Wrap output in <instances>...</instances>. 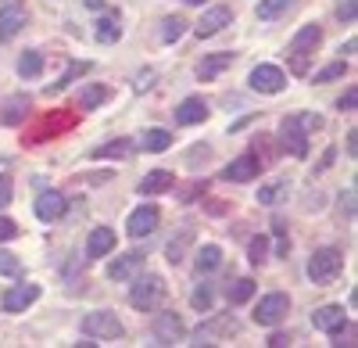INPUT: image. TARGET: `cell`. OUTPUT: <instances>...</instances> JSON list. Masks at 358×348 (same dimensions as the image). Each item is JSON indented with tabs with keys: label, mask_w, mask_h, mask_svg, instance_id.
<instances>
[{
	"label": "cell",
	"mask_w": 358,
	"mask_h": 348,
	"mask_svg": "<svg viewBox=\"0 0 358 348\" xmlns=\"http://www.w3.org/2000/svg\"><path fill=\"white\" fill-rule=\"evenodd\" d=\"M194 263H197V273H212L222 266V248L219 244H201L194 251Z\"/></svg>",
	"instance_id": "23"
},
{
	"label": "cell",
	"mask_w": 358,
	"mask_h": 348,
	"mask_svg": "<svg viewBox=\"0 0 358 348\" xmlns=\"http://www.w3.org/2000/svg\"><path fill=\"white\" fill-rule=\"evenodd\" d=\"M29 111H33V101L29 94H15L0 104V126H22L29 119Z\"/></svg>",
	"instance_id": "16"
},
{
	"label": "cell",
	"mask_w": 358,
	"mask_h": 348,
	"mask_svg": "<svg viewBox=\"0 0 358 348\" xmlns=\"http://www.w3.org/2000/svg\"><path fill=\"white\" fill-rule=\"evenodd\" d=\"M187 25H190V22H187L183 15H172V18H165V22H162V43H176L179 36L187 33Z\"/></svg>",
	"instance_id": "34"
},
{
	"label": "cell",
	"mask_w": 358,
	"mask_h": 348,
	"mask_svg": "<svg viewBox=\"0 0 358 348\" xmlns=\"http://www.w3.org/2000/svg\"><path fill=\"white\" fill-rule=\"evenodd\" d=\"M355 140H358V133L351 130V133H348V155H351V158L358 155V144H355Z\"/></svg>",
	"instance_id": "46"
},
{
	"label": "cell",
	"mask_w": 358,
	"mask_h": 348,
	"mask_svg": "<svg viewBox=\"0 0 358 348\" xmlns=\"http://www.w3.org/2000/svg\"><path fill=\"white\" fill-rule=\"evenodd\" d=\"M183 334H187V327L176 312H162L155 320V341L158 344H176V341H183Z\"/></svg>",
	"instance_id": "18"
},
{
	"label": "cell",
	"mask_w": 358,
	"mask_h": 348,
	"mask_svg": "<svg viewBox=\"0 0 358 348\" xmlns=\"http://www.w3.org/2000/svg\"><path fill=\"white\" fill-rule=\"evenodd\" d=\"M25 25H29V11L18 4V0L0 8V40H15Z\"/></svg>",
	"instance_id": "12"
},
{
	"label": "cell",
	"mask_w": 358,
	"mask_h": 348,
	"mask_svg": "<svg viewBox=\"0 0 358 348\" xmlns=\"http://www.w3.org/2000/svg\"><path fill=\"white\" fill-rule=\"evenodd\" d=\"M233 62H236V54H233V50L204 54V57H201V65H197V79H201V83H212V79H215L219 72H226Z\"/></svg>",
	"instance_id": "19"
},
{
	"label": "cell",
	"mask_w": 358,
	"mask_h": 348,
	"mask_svg": "<svg viewBox=\"0 0 358 348\" xmlns=\"http://www.w3.org/2000/svg\"><path fill=\"white\" fill-rule=\"evenodd\" d=\"M212 302H215L212 284H197L194 291H190V305H194L197 312H208V309H212Z\"/></svg>",
	"instance_id": "35"
},
{
	"label": "cell",
	"mask_w": 358,
	"mask_h": 348,
	"mask_svg": "<svg viewBox=\"0 0 358 348\" xmlns=\"http://www.w3.org/2000/svg\"><path fill=\"white\" fill-rule=\"evenodd\" d=\"M15 237H18V223L8 219V216H0V244H4V241H15Z\"/></svg>",
	"instance_id": "41"
},
{
	"label": "cell",
	"mask_w": 358,
	"mask_h": 348,
	"mask_svg": "<svg viewBox=\"0 0 358 348\" xmlns=\"http://www.w3.org/2000/svg\"><path fill=\"white\" fill-rule=\"evenodd\" d=\"M0 273H4V277H22V263L11 251H0Z\"/></svg>",
	"instance_id": "38"
},
{
	"label": "cell",
	"mask_w": 358,
	"mask_h": 348,
	"mask_svg": "<svg viewBox=\"0 0 358 348\" xmlns=\"http://www.w3.org/2000/svg\"><path fill=\"white\" fill-rule=\"evenodd\" d=\"M115 251V230L111 226H94L86 237V255L90 258H101V255H111Z\"/></svg>",
	"instance_id": "21"
},
{
	"label": "cell",
	"mask_w": 358,
	"mask_h": 348,
	"mask_svg": "<svg viewBox=\"0 0 358 348\" xmlns=\"http://www.w3.org/2000/svg\"><path fill=\"white\" fill-rule=\"evenodd\" d=\"M255 287H258V284H255L251 277L233 280V284L226 287V302H229V305H244V302H251V298H255Z\"/></svg>",
	"instance_id": "26"
},
{
	"label": "cell",
	"mask_w": 358,
	"mask_h": 348,
	"mask_svg": "<svg viewBox=\"0 0 358 348\" xmlns=\"http://www.w3.org/2000/svg\"><path fill=\"white\" fill-rule=\"evenodd\" d=\"M183 4H204V0H183Z\"/></svg>",
	"instance_id": "49"
},
{
	"label": "cell",
	"mask_w": 358,
	"mask_h": 348,
	"mask_svg": "<svg viewBox=\"0 0 358 348\" xmlns=\"http://www.w3.org/2000/svg\"><path fill=\"white\" fill-rule=\"evenodd\" d=\"M140 144H143V151L162 155V151H169V148H172V133H169V130H147Z\"/></svg>",
	"instance_id": "30"
},
{
	"label": "cell",
	"mask_w": 358,
	"mask_h": 348,
	"mask_svg": "<svg viewBox=\"0 0 358 348\" xmlns=\"http://www.w3.org/2000/svg\"><path fill=\"white\" fill-rule=\"evenodd\" d=\"M11 197H15V183H11L8 172H0V209H8Z\"/></svg>",
	"instance_id": "39"
},
{
	"label": "cell",
	"mask_w": 358,
	"mask_h": 348,
	"mask_svg": "<svg viewBox=\"0 0 358 348\" xmlns=\"http://www.w3.org/2000/svg\"><path fill=\"white\" fill-rule=\"evenodd\" d=\"M36 298H40V284H15L0 295V309L4 312H25Z\"/></svg>",
	"instance_id": "9"
},
{
	"label": "cell",
	"mask_w": 358,
	"mask_h": 348,
	"mask_svg": "<svg viewBox=\"0 0 358 348\" xmlns=\"http://www.w3.org/2000/svg\"><path fill=\"white\" fill-rule=\"evenodd\" d=\"M86 72H90V62H72V65H69V72H65L62 79L47 86V94H62L69 83H76V79H79V76H86Z\"/></svg>",
	"instance_id": "33"
},
{
	"label": "cell",
	"mask_w": 358,
	"mask_h": 348,
	"mask_svg": "<svg viewBox=\"0 0 358 348\" xmlns=\"http://www.w3.org/2000/svg\"><path fill=\"white\" fill-rule=\"evenodd\" d=\"M172 183H176V176H172V169H151L147 176L140 180V194H162V190H172Z\"/></svg>",
	"instance_id": "22"
},
{
	"label": "cell",
	"mask_w": 358,
	"mask_h": 348,
	"mask_svg": "<svg viewBox=\"0 0 358 348\" xmlns=\"http://www.w3.org/2000/svg\"><path fill=\"white\" fill-rule=\"evenodd\" d=\"M312 327L322 330V334H337V330H344V327H348V312H344V305H319V309L312 312Z\"/></svg>",
	"instance_id": "13"
},
{
	"label": "cell",
	"mask_w": 358,
	"mask_h": 348,
	"mask_svg": "<svg viewBox=\"0 0 358 348\" xmlns=\"http://www.w3.org/2000/svg\"><path fill=\"white\" fill-rule=\"evenodd\" d=\"M322 43V25H301L294 33V40L287 43V62L294 69V76H308V62H312V54L319 50Z\"/></svg>",
	"instance_id": "1"
},
{
	"label": "cell",
	"mask_w": 358,
	"mask_h": 348,
	"mask_svg": "<svg viewBox=\"0 0 358 348\" xmlns=\"http://www.w3.org/2000/svg\"><path fill=\"white\" fill-rule=\"evenodd\" d=\"M108 101V86H101V83H90L86 90L79 94V104L86 108V111H94V108H101Z\"/></svg>",
	"instance_id": "32"
},
{
	"label": "cell",
	"mask_w": 358,
	"mask_h": 348,
	"mask_svg": "<svg viewBox=\"0 0 358 348\" xmlns=\"http://www.w3.org/2000/svg\"><path fill=\"white\" fill-rule=\"evenodd\" d=\"M208 119V101L204 97H187V101H179L176 108V123L179 126H197Z\"/></svg>",
	"instance_id": "20"
},
{
	"label": "cell",
	"mask_w": 358,
	"mask_h": 348,
	"mask_svg": "<svg viewBox=\"0 0 358 348\" xmlns=\"http://www.w3.org/2000/svg\"><path fill=\"white\" fill-rule=\"evenodd\" d=\"M337 18L341 22H355V0H344V4L337 8Z\"/></svg>",
	"instance_id": "43"
},
{
	"label": "cell",
	"mask_w": 358,
	"mask_h": 348,
	"mask_svg": "<svg viewBox=\"0 0 358 348\" xmlns=\"http://www.w3.org/2000/svg\"><path fill=\"white\" fill-rule=\"evenodd\" d=\"M190 241H194V230H190V226H187V230H183V234H179L176 241H169V248H165V258H169L172 266H179V263H183V255H187Z\"/></svg>",
	"instance_id": "29"
},
{
	"label": "cell",
	"mask_w": 358,
	"mask_h": 348,
	"mask_svg": "<svg viewBox=\"0 0 358 348\" xmlns=\"http://www.w3.org/2000/svg\"><path fill=\"white\" fill-rule=\"evenodd\" d=\"M258 172H262V158H258V151H248V155L233 158L222 169V180H229V183H251V180H258Z\"/></svg>",
	"instance_id": "8"
},
{
	"label": "cell",
	"mask_w": 358,
	"mask_h": 348,
	"mask_svg": "<svg viewBox=\"0 0 358 348\" xmlns=\"http://www.w3.org/2000/svg\"><path fill=\"white\" fill-rule=\"evenodd\" d=\"M287 190H290V183L287 180H276V183H265V187H258V205H280V201L287 197Z\"/></svg>",
	"instance_id": "27"
},
{
	"label": "cell",
	"mask_w": 358,
	"mask_h": 348,
	"mask_svg": "<svg viewBox=\"0 0 358 348\" xmlns=\"http://www.w3.org/2000/svg\"><path fill=\"white\" fill-rule=\"evenodd\" d=\"M355 104H358V86H348L344 97L337 101V108H341V111H355Z\"/></svg>",
	"instance_id": "42"
},
{
	"label": "cell",
	"mask_w": 358,
	"mask_h": 348,
	"mask_svg": "<svg viewBox=\"0 0 358 348\" xmlns=\"http://www.w3.org/2000/svg\"><path fill=\"white\" fill-rule=\"evenodd\" d=\"M248 86L255 94H283L287 90V72L280 65H255L248 76Z\"/></svg>",
	"instance_id": "5"
},
{
	"label": "cell",
	"mask_w": 358,
	"mask_h": 348,
	"mask_svg": "<svg viewBox=\"0 0 358 348\" xmlns=\"http://www.w3.org/2000/svg\"><path fill=\"white\" fill-rule=\"evenodd\" d=\"M265 344H268V348H287V344H290V334H273Z\"/></svg>",
	"instance_id": "44"
},
{
	"label": "cell",
	"mask_w": 358,
	"mask_h": 348,
	"mask_svg": "<svg viewBox=\"0 0 358 348\" xmlns=\"http://www.w3.org/2000/svg\"><path fill=\"white\" fill-rule=\"evenodd\" d=\"M344 270V251L341 248H315L312 258H308V280L315 287H326L334 284Z\"/></svg>",
	"instance_id": "2"
},
{
	"label": "cell",
	"mask_w": 358,
	"mask_h": 348,
	"mask_svg": "<svg viewBox=\"0 0 358 348\" xmlns=\"http://www.w3.org/2000/svg\"><path fill=\"white\" fill-rule=\"evenodd\" d=\"M273 234H276V237H287V223H283V219L273 223Z\"/></svg>",
	"instance_id": "47"
},
{
	"label": "cell",
	"mask_w": 358,
	"mask_h": 348,
	"mask_svg": "<svg viewBox=\"0 0 358 348\" xmlns=\"http://www.w3.org/2000/svg\"><path fill=\"white\" fill-rule=\"evenodd\" d=\"M290 4L294 0H258V18L262 22H276V18H283L290 11Z\"/></svg>",
	"instance_id": "31"
},
{
	"label": "cell",
	"mask_w": 358,
	"mask_h": 348,
	"mask_svg": "<svg viewBox=\"0 0 358 348\" xmlns=\"http://www.w3.org/2000/svg\"><path fill=\"white\" fill-rule=\"evenodd\" d=\"M162 298H165V280H162L158 273H143V277H136L133 291H129V305H133V309L151 312V309L162 305Z\"/></svg>",
	"instance_id": "4"
},
{
	"label": "cell",
	"mask_w": 358,
	"mask_h": 348,
	"mask_svg": "<svg viewBox=\"0 0 358 348\" xmlns=\"http://www.w3.org/2000/svg\"><path fill=\"white\" fill-rule=\"evenodd\" d=\"M236 334V320L233 316H215V320H208L194 330V344H215V337H229Z\"/></svg>",
	"instance_id": "15"
},
{
	"label": "cell",
	"mask_w": 358,
	"mask_h": 348,
	"mask_svg": "<svg viewBox=\"0 0 358 348\" xmlns=\"http://www.w3.org/2000/svg\"><path fill=\"white\" fill-rule=\"evenodd\" d=\"M43 72V54L40 50H25L22 57H18V76L22 79H36Z\"/></svg>",
	"instance_id": "28"
},
{
	"label": "cell",
	"mask_w": 358,
	"mask_h": 348,
	"mask_svg": "<svg viewBox=\"0 0 358 348\" xmlns=\"http://www.w3.org/2000/svg\"><path fill=\"white\" fill-rule=\"evenodd\" d=\"M341 76H348V62H334V65L319 69V72H315V83H334V79H341Z\"/></svg>",
	"instance_id": "37"
},
{
	"label": "cell",
	"mask_w": 358,
	"mask_h": 348,
	"mask_svg": "<svg viewBox=\"0 0 358 348\" xmlns=\"http://www.w3.org/2000/svg\"><path fill=\"white\" fill-rule=\"evenodd\" d=\"M297 119V126H301L305 133H315V130H322V119L319 115H312V111H305V115H294Z\"/></svg>",
	"instance_id": "40"
},
{
	"label": "cell",
	"mask_w": 358,
	"mask_h": 348,
	"mask_svg": "<svg viewBox=\"0 0 358 348\" xmlns=\"http://www.w3.org/2000/svg\"><path fill=\"white\" fill-rule=\"evenodd\" d=\"M341 209H344L348 216H355V190H348V194H344V201H341Z\"/></svg>",
	"instance_id": "45"
},
{
	"label": "cell",
	"mask_w": 358,
	"mask_h": 348,
	"mask_svg": "<svg viewBox=\"0 0 358 348\" xmlns=\"http://www.w3.org/2000/svg\"><path fill=\"white\" fill-rule=\"evenodd\" d=\"M287 312H290V298L283 291H273V295H265L255 309V323L258 327H276L287 320Z\"/></svg>",
	"instance_id": "6"
},
{
	"label": "cell",
	"mask_w": 358,
	"mask_h": 348,
	"mask_svg": "<svg viewBox=\"0 0 358 348\" xmlns=\"http://www.w3.org/2000/svg\"><path fill=\"white\" fill-rule=\"evenodd\" d=\"M79 327H83V334H86V337H94V341H118V337L126 334L122 320H118L115 312H108V309H97V312H86Z\"/></svg>",
	"instance_id": "3"
},
{
	"label": "cell",
	"mask_w": 358,
	"mask_h": 348,
	"mask_svg": "<svg viewBox=\"0 0 358 348\" xmlns=\"http://www.w3.org/2000/svg\"><path fill=\"white\" fill-rule=\"evenodd\" d=\"M36 219H43V223H57L65 216V209H69V197L62 194V190H43L40 197H36Z\"/></svg>",
	"instance_id": "14"
},
{
	"label": "cell",
	"mask_w": 358,
	"mask_h": 348,
	"mask_svg": "<svg viewBox=\"0 0 358 348\" xmlns=\"http://www.w3.org/2000/svg\"><path fill=\"white\" fill-rule=\"evenodd\" d=\"M229 22H233V8H229V4H215V8H208V11L194 22V36H197V40H208V36L222 33Z\"/></svg>",
	"instance_id": "7"
},
{
	"label": "cell",
	"mask_w": 358,
	"mask_h": 348,
	"mask_svg": "<svg viewBox=\"0 0 358 348\" xmlns=\"http://www.w3.org/2000/svg\"><path fill=\"white\" fill-rule=\"evenodd\" d=\"M83 8H90V11H101V8H104V0H83Z\"/></svg>",
	"instance_id": "48"
},
{
	"label": "cell",
	"mask_w": 358,
	"mask_h": 348,
	"mask_svg": "<svg viewBox=\"0 0 358 348\" xmlns=\"http://www.w3.org/2000/svg\"><path fill=\"white\" fill-rule=\"evenodd\" d=\"M143 251H126V255H115L111 266H108V277L111 280H133L140 270H143Z\"/></svg>",
	"instance_id": "17"
},
{
	"label": "cell",
	"mask_w": 358,
	"mask_h": 348,
	"mask_svg": "<svg viewBox=\"0 0 358 348\" xmlns=\"http://www.w3.org/2000/svg\"><path fill=\"white\" fill-rule=\"evenodd\" d=\"M280 144H283V151H290L294 158H305L308 155V133L297 126L294 115H287V119L280 123Z\"/></svg>",
	"instance_id": "10"
},
{
	"label": "cell",
	"mask_w": 358,
	"mask_h": 348,
	"mask_svg": "<svg viewBox=\"0 0 358 348\" xmlns=\"http://www.w3.org/2000/svg\"><path fill=\"white\" fill-rule=\"evenodd\" d=\"M158 223H162V212H158V205H140L133 216H129V223H126V230H129V237H151L155 230H158Z\"/></svg>",
	"instance_id": "11"
},
{
	"label": "cell",
	"mask_w": 358,
	"mask_h": 348,
	"mask_svg": "<svg viewBox=\"0 0 358 348\" xmlns=\"http://www.w3.org/2000/svg\"><path fill=\"white\" fill-rule=\"evenodd\" d=\"M129 155H133V140H126V137L108 140V144H101V148H94L97 162H104V158H129Z\"/></svg>",
	"instance_id": "25"
},
{
	"label": "cell",
	"mask_w": 358,
	"mask_h": 348,
	"mask_svg": "<svg viewBox=\"0 0 358 348\" xmlns=\"http://www.w3.org/2000/svg\"><path fill=\"white\" fill-rule=\"evenodd\" d=\"M94 36H97V43H104V47H111V43L122 40V25H118V15H104V18L97 22V29H94Z\"/></svg>",
	"instance_id": "24"
},
{
	"label": "cell",
	"mask_w": 358,
	"mask_h": 348,
	"mask_svg": "<svg viewBox=\"0 0 358 348\" xmlns=\"http://www.w3.org/2000/svg\"><path fill=\"white\" fill-rule=\"evenodd\" d=\"M248 258H251V266H262L265 263V258H268V241L258 234L251 244H248Z\"/></svg>",
	"instance_id": "36"
}]
</instances>
